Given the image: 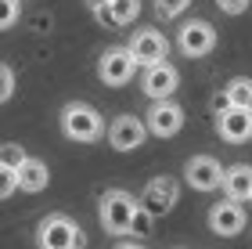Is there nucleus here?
Segmentation results:
<instances>
[{
    "instance_id": "aec40b11",
    "label": "nucleus",
    "mask_w": 252,
    "mask_h": 249,
    "mask_svg": "<svg viewBox=\"0 0 252 249\" xmlns=\"http://www.w3.org/2000/svg\"><path fill=\"white\" fill-rule=\"evenodd\" d=\"M0 83H4V87H0V98L11 101V98H15V69H11V65L0 69Z\"/></svg>"
},
{
    "instance_id": "dca6fc26",
    "label": "nucleus",
    "mask_w": 252,
    "mask_h": 249,
    "mask_svg": "<svg viewBox=\"0 0 252 249\" xmlns=\"http://www.w3.org/2000/svg\"><path fill=\"white\" fill-rule=\"evenodd\" d=\"M137 15H141V0H112L108 7L94 11V18L101 26H130Z\"/></svg>"
},
{
    "instance_id": "4468645a",
    "label": "nucleus",
    "mask_w": 252,
    "mask_h": 249,
    "mask_svg": "<svg viewBox=\"0 0 252 249\" xmlns=\"http://www.w3.org/2000/svg\"><path fill=\"white\" fill-rule=\"evenodd\" d=\"M223 191H227V199H234V202H252V166H249V163L227 166V174H223Z\"/></svg>"
},
{
    "instance_id": "9d476101",
    "label": "nucleus",
    "mask_w": 252,
    "mask_h": 249,
    "mask_svg": "<svg viewBox=\"0 0 252 249\" xmlns=\"http://www.w3.org/2000/svg\"><path fill=\"white\" fill-rule=\"evenodd\" d=\"M245 210H242V202H234V199H227V202H213V210H209V231L213 235H220V239H234V235H242L245 231Z\"/></svg>"
},
{
    "instance_id": "f257e3e1",
    "label": "nucleus",
    "mask_w": 252,
    "mask_h": 249,
    "mask_svg": "<svg viewBox=\"0 0 252 249\" xmlns=\"http://www.w3.org/2000/svg\"><path fill=\"white\" fill-rule=\"evenodd\" d=\"M137 213H141V199L123 188H108L97 202V220L108 235H130Z\"/></svg>"
},
{
    "instance_id": "4be33fe9",
    "label": "nucleus",
    "mask_w": 252,
    "mask_h": 249,
    "mask_svg": "<svg viewBox=\"0 0 252 249\" xmlns=\"http://www.w3.org/2000/svg\"><path fill=\"white\" fill-rule=\"evenodd\" d=\"M252 0H216V7L223 11V15H245Z\"/></svg>"
},
{
    "instance_id": "5701e85b",
    "label": "nucleus",
    "mask_w": 252,
    "mask_h": 249,
    "mask_svg": "<svg viewBox=\"0 0 252 249\" xmlns=\"http://www.w3.org/2000/svg\"><path fill=\"white\" fill-rule=\"evenodd\" d=\"M108 4H112V0H87L90 11H101V7H108Z\"/></svg>"
},
{
    "instance_id": "f3484780",
    "label": "nucleus",
    "mask_w": 252,
    "mask_h": 249,
    "mask_svg": "<svg viewBox=\"0 0 252 249\" xmlns=\"http://www.w3.org/2000/svg\"><path fill=\"white\" fill-rule=\"evenodd\" d=\"M223 98L234 108H252V76H234L223 83Z\"/></svg>"
},
{
    "instance_id": "b1692460",
    "label": "nucleus",
    "mask_w": 252,
    "mask_h": 249,
    "mask_svg": "<svg viewBox=\"0 0 252 249\" xmlns=\"http://www.w3.org/2000/svg\"><path fill=\"white\" fill-rule=\"evenodd\" d=\"M116 249H148V246H137V242H123V246H116Z\"/></svg>"
},
{
    "instance_id": "7ed1b4c3",
    "label": "nucleus",
    "mask_w": 252,
    "mask_h": 249,
    "mask_svg": "<svg viewBox=\"0 0 252 249\" xmlns=\"http://www.w3.org/2000/svg\"><path fill=\"white\" fill-rule=\"evenodd\" d=\"M36 246L40 249H83L87 235H83V228H79L72 217L51 213V217H43L40 228H36Z\"/></svg>"
},
{
    "instance_id": "2eb2a0df",
    "label": "nucleus",
    "mask_w": 252,
    "mask_h": 249,
    "mask_svg": "<svg viewBox=\"0 0 252 249\" xmlns=\"http://www.w3.org/2000/svg\"><path fill=\"white\" fill-rule=\"evenodd\" d=\"M47 184H51V170H47V163L36 159V155H29V159L22 163V170H18V191L40 195Z\"/></svg>"
},
{
    "instance_id": "6e6552de",
    "label": "nucleus",
    "mask_w": 252,
    "mask_h": 249,
    "mask_svg": "<svg viewBox=\"0 0 252 249\" xmlns=\"http://www.w3.org/2000/svg\"><path fill=\"white\" fill-rule=\"evenodd\" d=\"M148 123L144 119H137V116H116L108 123V144L116 152H133V148H141V144L148 141Z\"/></svg>"
},
{
    "instance_id": "ddd939ff",
    "label": "nucleus",
    "mask_w": 252,
    "mask_h": 249,
    "mask_svg": "<svg viewBox=\"0 0 252 249\" xmlns=\"http://www.w3.org/2000/svg\"><path fill=\"white\" fill-rule=\"evenodd\" d=\"M216 134L227 141V144H242L252 138V108H234L227 105L216 112Z\"/></svg>"
},
{
    "instance_id": "0eeeda50",
    "label": "nucleus",
    "mask_w": 252,
    "mask_h": 249,
    "mask_svg": "<svg viewBox=\"0 0 252 249\" xmlns=\"http://www.w3.org/2000/svg\"><path fill=\"white\" fill-rule=\"evenodd\" d=\"M177 87H180V72H177V65H169V62L148 65L144 76H141V90L152 101H169L177 94Z\"/></svg>"
},
{
    "instance_id": "6ab92c4d",
    "label": "nucleus",
    "mask_w": 252,
    "mask_h": 249,
    "mask_svg": "<svg viewBox=\"0 0 252 249\" xmlns=\"http://www.w3.org/2000/svg\"><path fill=\"white\" fill-rule=\"evenodd\" d=\"M191 0H155V11H158V18H177V15H184Z\"/></svg>"
},
{
    "instance_id": "9b49d317",
    "label": "nucleus",
    "mask_w": 252,
    "mask_h": 249,
    "mask_svg": "<svg viewBox=\"0 0 252 249\" xmlns=\"http://www.w3.org/2000/svg\"><path fill=\"white\" fill-rule=\"evenodd\" d=\"M126 47L133 51V58H137V65L141 69H148V65H158V62H166V51H169V43H166V36L158 29H137L133 36H130V43Z\"/></svg>"
},
{
    "instance_id": "f8f14e48",
    "label": "nucleus",
    "mask_w": 252,
    "mask_h": 249,
    "mask_svg": "<svg viewBox=\"0 0 252 249\" xmlns=\"http://www.w3.org/2000/svg\"><path fill=\"white\" fill-rule=\"evenodd\" d=\"M144 123H148V130H152L155 138H173V134H180V127H184V108H180L173 98L169 101H152Z\"/></svg>"
},
{
    "instance_id": "412c9836",
    "label": "nucleus",
    "mask_w": 252,
    "mask_h": 249,
    "mask_svg": "<svg viewBox=\"0 0 252 249\" xmlns=\"http://www.w3.org/2000/svg\"><path fill=\"white\" fill-rule=\"evenodd\" d=\"M18 4H22V0H4V11H0V26H4V29H11L18 22Z\"/></svg>"
},
{
    "instance_id": "423d86ee",
    "label": "nucleus",
    "mask_w": 252,
    "mask_h": 249,
    "mask_svg": "<svg viewBox=\"0 0 252 249\" xmlns=\"http://www.w3.org/2000/svg\"><path fill=\"white\" fill-rule=\"evenodd\" d=\"M180 202V184L173 177H152L141 191V206L152 213V217H162Z\"/></svg>"
},
{
    "instance_id": "1a4fd4ad",
    "label": "nucleus",
    "mask_w": 252,
    "mask_h": 249,
    "mask_svg": "<svg viewBox=\"0 0 252 249\" xmlns=\"http://www.w3.org/2000/svg\"><path fill=\"white\" fill-rule=\"evenodd\" d=\"M223 174L227 170L213 159V155H191L184 163V180L194 188V191H216L223 188Z\"/></svg>"
},
{
    "instance_id": "a211bd4d",
    "label": "nucleus",
    "mask_w": 252,
    "mask_h": 249,
    "mask_svg": "<svg viewBox=\"0 0 252 249\" xmlns=\"http://www.w3.org/2000/svg\"><path fill=\"white\" fill-rule=\"evenodd\" d=\"M26 159H29L26 148H22L18 141H7V144H4V155H0V170H7V174H18Z\"/></svg>"
},
{
    "instance_id": "39448f33",
    "label": "nucleus",
    "mask_w": 252,
    "mask_h": 249,
    "mask_svg": "<svg viewBox=\"0 0 252 249\" xmlns=\"http://www.w3.org/2000/svg\"><path fill=\"white\" fill-rule=\"evenodd\" d=\"M180 51L188 54V58H205V54H213L216 47V29H213V22H205V18H191L180 26Z\"/></svg>"
},
{
    "instance_id": "f03ea898",
    "label": "nucleus",
    "mask_w": 252,
    "mask_h": 249,
    "mask_svg": "<svg viewBox=\"0 0 252 249\" xmlns=\"http://www.w3.org/2000/svg\"><path fill=\"white\" fill-rule=\"evenodd\" d=\"M62 134L76 144H90L105 134V116L87 101H68L62 108Z\"/></svg>"
},
{
    "instance_id": "20e7f679",
    "label": "nucleus",
    "mask_w": 252,
    "mask_h": 249,
    "mask_svg": "<svg viewBox=\"0 0 252 249\" xmlns=\"http://www.w3.org/2000/svg\"><path fill=\"white\" fill-rule=\"evenodd\" d=\"M137 72V58L130 47H108L105 54L97 58V80L105 87H123L130 83Z\"/></svg>"
}]
</instances>
